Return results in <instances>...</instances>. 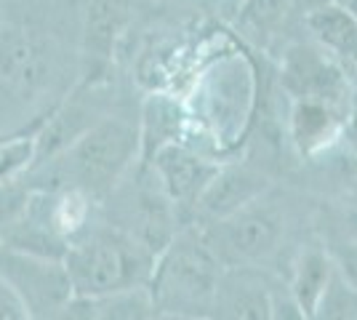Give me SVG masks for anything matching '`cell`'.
<instances>
[{"mask_svg": "<svg viewBox=\"0 0 357 320\" xmlns=\"http://www.w3.org/2000/svg\"><path fill=\"white\" fill-rule=\"evenodd\" d=\"M155 251L120 227L83 229L64 248V270L77 299H102L136 286H149Z\"/></svg>", "mask_w": 357, "mask_h": 320, "instance_id": "1", "label": "cell"}, {"mask_svg": "<svg viewBox=\"0 0 357 320\" xmlns=\"http://www.w3.org/2000/svg\"><path fill=\"white\" fill-rule=\"evenodd\" d=\"M219 264L222 261L211 251L208 241L197 235H181L174 243L160 248L149 277L155 310H165L174 315L187 310H211L222 277Z\"/></svg>", "mask_w": 357, "mask_h": 320, "instance_id": "2", "label": "cell"}, {"mask_svg": "<svg viewBox=\"0 0 357 320\" xmlns=\"http://www.w3.org/2000/svg\"><path fill=\"white\" fill-rule=\"evenodd\" d=\"M139 153V131L118 118L91 123L67 150L56 158L64 187H77L83 192L105 195L126 174Z\"/></svg>", "mask_w": 357, "mask_h": 320, "instance_id": "3", "label": "cell"}, {"mask_svg": "<svg viewBox=\"0 0 357 320\" xmlns=\"http://www.w3.org/2000/svg\"><path fill=\"white\" fill-rule=\"evenodd\" d=\"M0 275L19 294L30 318L64 315L75 296L70 275L59 257L0 243Z\"/></svg>", "mask_w": 357, "mask_h": 320, "instance_id": "4", "label": "cell"}, {"mask_svg": "<svg viewBox=\"0 0 357 320\" xmlns=\"http://www.w3.org/2000/svg\"><path fill=\"white\" fill-rule=\"evenodd\" d=\"M216 235L206 238L211 251L216 254L219 261H229L232 267H243L251 261L267 259L269 254L278 248L280 241V219L278 213L261 206V200H253L243 206L227 219L216 222Z\"/></svg>", "mask_w": 357, "mask_h": 320, "instance_id": "5", "label": "cell"}, {"mask_svg": "<svg viewBox=\"0 0 357 320\" xmlns=\"http://www.w3.org/2000/svg\"><path fill=\"white\" fill-rule=\"evenodd\" d=\"M283 86L294 99L310 96L323 99L336 107H347L349 99V80L336 64V56L326 48L294 46L283 59Z\"/></svg>", "mask_w": 357, "mask_h": 320, "instance_id": "6", "label": "cell"}, {"mask_svg": "<svg viewBox=\"0 0 357 320\" xmlns=\"http://www.w3.org/2000/svg\"><path fill=\"white\" fill-rule=\"evenodd\" d=\"M155 176L163 187V195L174 206H195L200 192L206 190L211 176L219 171V163L208 158H200L192 150L181 147L176 142L160 147L158 153L149 158Z\"/></svg>", "mask_w": 357, "mask_h": 320, "instance_id": "7", "label": "cell"}, {"mask_svg": "<svg viewBox=\"0 0 357 320\" xmlns=\"http://www.w3.org/2000/svg\"><path fill=\"white\" fill-rule=\"evenodd\" d=\"M264 190H267V179L251 168L219 166V171L211 176V182L206 184V190L200 192L195 206L213 222H219L240 211L243 206L259 200Z\"/></svg>", "mask_w": 357, "mask_h": 320, "instance_id": "8", "label": "cell"}, {"mask_svg": "<svg viewBox=\"0 0 357 320\" xmlns=\"http://www.w3.org/2000/svg\"><path fill=\"white\" fill-rule=\"evenodd\" d=\"M344 131V109L323 99L298 96L291 109V137L301 155H314Z\"/></svg>", "mask_w": 357, "mask_h": 320, "instance_id": "9", "label": "cell"}, {"mask_svg": "<svg viewBox=\"0 0 357 320\" xmlns=\"http://www.w3.org/2000/svg\"><path fill=\"white\" fill-rule=\"evenodd\" d=\"M269 296L272 291L264 289L261 280L235 267L219 277L213 310L224 318H269Z\"/></svg>", "mask_w": 357, "mask_h": 320, "instance_id": "10", "label": "cell"}, {"mask_svg": "<svg viewBox=\"0 0 357 320\" xmlns=\"http://www.w3.org/2000/svg\"><path fill=\"white\" fill-rule=\"evenodd\" d=\"M307 27L328 54L357 64V16L344 3H326L310 8Z\"/></svg>", "mask_w": 357, "mask_h": 320, "instance_id": "11", "label": "cell"}, {"mask_svg": "<svg viewBox=\"0 0 357 320\" xmlns=\"http://www.w3.org/2000/svg\"><path fill=\"white\" fill-rule=\"evenodd\" d=\"M45 73L40 46L24 30H3L0 35V77L19 89H35Z\"/></svg>", "mask_w": 357, "mask_h": 320, "instance_id": "12", "label": "cell"}, {"mask_svg": "<svg viewBox=\"0 0 357 320\" xmlns=\"http://www.w3.org/2000/svg\"><path fill=\"white\" fill-rule=\"evenodd\" d=\"M333 273H336L333 259L320 248H307L298 257L296 273H294L288 291L296 302L301 318H317V310H320V302L333 280Z\"/></svg>", "mask_w": 357, "mask_h": 320, "instance_id": "13", "label": "cell"}, {"mask_svg": "<svg viewBox=\"0 0 357 320\" xmlns=\"http://www.w3.org/2000/svg\"><path fill=\"white\" fill-rule=\"evenodd\" d=\"M184 121L181 109L176 102L165 99V96H149L144 105V128L139 134V147L144 158H152L160 147L171 144L178 134V125Z\"/></svg>", "mask_w": 357, "mask_h": 320, "instance_id": "14", "label": "cell"}, {"mask_svg": "<svg viewBox=\"0 0 357 320\" xmlns=\"http://www.w3.org/2000/svg\"><path fill=\"white\" fill-rule=\"evenodd\" d=\"M91 195L77 187H64L61 192L51 195V227L64 243L77 238L89 227Z\"/></svg>", "mask_w": 357, "mask_h": 320, "instance_id": "15", "label": "cell"}, {"mask_svg": "<svg viewBox=\"0 0 357 320\" xmlns=\"http://www.w3.org/2000/svg\"><path fill=\"white\" fill-rule=\"evenodd\" d=\"M126 8L120 6V0H96L89 11V48L96 51V56H107L109 48L115 43L120 24H123Z\"/></svg>", "mask_w": 357, "mask_h": 320, "instance_id": "16", "label": "cell"}, {"mask_svg": "<svg viewBox=\"0 0 357 320\" xmlns=\"http://www.w3.org/2000/svg\"><path fill=\"white\" fill-rule=\"evenodd\" d=\"M35 166V134L0 139V182L24 176Z\"/></svg>", "mask_w": 357, "mask_h": 320, "instance_id": "17", "label": "cell"}, {"mask_svg": "<svg viewBox=\"0 0 357 320\" xmlns=\"http://www.w3.org/2000/svg\"><path fill=\"white\" fill-rule=\"evenodd\" d=\"M30 195L32 190L27 184H22V176L0 182V229L14 224L16 219L27 211Z\"/></svg>", "mask_w": 357, "mask_h": 320, "instance_id": "18", "label": "cell"}, {"mask_svg": "<svg viewBox=\"0 0 357 320\" xmlns=\"http://www.w3.org/2000/svg\"><path fill=\"white\" fill-rule=\"evenodd\" d=\"M0 320H30L27 307L22 305L19 294L11 289V283L0 275Z\"/></svg>", "mask_w": 357, "mask_h": 320, "instance_id": "19", "label": "cell"}, {"mask_svg": "<svg viewBox=\"0 0 357 320\" xmlns=\"http://www.w3.org/2000/svg\"><path fill=\"white\" fill-rule=\"evenodd\" d=\"M344 134L349 142L357 144V83L349 86V99H347V107H344Z\"/></svg>", "mask_w": 357, "mask_h": 320, "instance_id": "20", "label": "cell"}, {"mask_svg": "<svg viewBox=\"0 0 357 320\" xmlns=\"http://www.w3.org/2000/svg\"><path fill=\"white\" fill-rule=\"evenodd\" d=\"M301 3H307L310 8H314V6H326V3H344V6H347V0H301Z\"/></svg>", "mask_w": 357, "mask_h": 320, "instance_id": "21", "label": "cell"}]
</instances>
